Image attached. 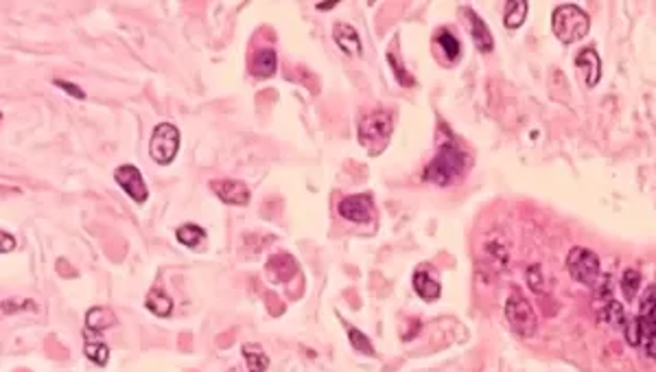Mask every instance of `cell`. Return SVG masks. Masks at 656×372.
Here are the masks:
<instances>
[{"mask_svg":"<svg viewBox=\"0 0 656 372\" xmlns=\"http://www.w3.org/2000/svg\"><path fill=\"white\" fill-rule=\"evenodd\" d=\"M469 169V158L457 144L444 142L440 151L433 156V160L425 169V180L438 186H451L455 184Z\"/></svg>","mask_w":656,"mask_h":372,"instance_id":"cell-1","label":"cell"},{"mask_svg":"<svg viewBox=\"0 0 656 372\" xmlns=\"http://www.w3.org/2000/svg\"><path fill=\"white\" fill-rule=\"evenodd\" d=\"M392 132H394L392 114L388 110H376V112L361 118L357 138L368 149V154L374 156V154H380L390 144Z\"/></svg>","mask_w":656,"mask_h":372,"instance_id":"cell-2","label":"cell"},{"mask_svg":"<svg viewBox=\"0 0 656 372\" xmlns=\"http://www.w3.org/2000/svg\"><path fill=\"white\" fill-rule=\"evenodd\" d=\"M552 29L562 44H574L588 33L590 20L578 5H560L552 13Z\"/></svg>","mask_w":656,"mask_h":372,"instance_id":"cell-3","label":"cell"},{"mask_svg":"<svg viewBox=\"0 0 656 372\" xmlns=\"http://www.w3.org/2000/svg\"><path fill=\"white\" fill-rule=\"evenodd\" d=\"M656 330V285H650L639 302V314L626 324V337L632 346L641 344L645 335Z\"/></svg>","mask_w":656,"mask_h":372,"instance_id":"cell-4","label":"cell"},{"mask_svg":"<svg viewBox=\"0 0 656 372\" xmlns=\"http://www.w3.org/2000/svg\"><path fill=\"white\" fill-rule=\"evenodd\" d=\"M505 318L510 322V328L514 333L523 340H530L534 337L536 333V326H538V320H536V314L523 294H512L507 298V304H505Z\"/></svg>","mask_w":656,"mask_h":372,"instance_id":"cell-5","label":"cell"},{"mask_svg":"<svg viewBox=\"0 0 656 372\" xmlns=\"http://www.w3.org/2000/svg\"><path fill=\"white\" fill-rule=\"evenodd\" d=\"M567 272L576 283L593 287L602 274V265H600V259L593 250L578 245L567 256Z\"/></svg>","mask_w":656,"mask_h":372,"instance_id":"cell-6","label":"cell"},{"mask_svg":"<svg viewBox=\"0 0 656 372\" xmlns=\"http://www.w3.org/2000/svg\"><path fill=\"white\" fill-rule=\"evenodd\" d=\"M180 149V132L171 123H160L156 125L151 140H149V154L158 164L173 162Z\"/></svg>","mask_w":656,"mask_h":372,"instance_id":"cell-7","label":"cell"},{"mask_svg":"<svg viewBox=\"0 0 656 372\" xmlns=\"http://www.w3.org/2000/svg\"><path fill=\"white\" fill-rule=\"evenodd\" d=\"M114 180L134 202L142 204V202H147V197H149V189H147V184L142 180V173L138 171V167H134V164H120V167L114 171Z\"/></svg>","mask_w":656,"mask_h":372,"instance_id":"cell-8","label":"cell"},{"mask_svg":"<svg viewBox=\"0 0 656 372\" xmlns=\"http://www.w3.org/2000/svg\"><path fill=\"white\" fill-rule=\"evenodd\" d=\"M337 211L340 215L346 219V221H352V223H368L372 221L374 217V204H372V197L370 195H350V197H344L337 206Z\"/></svg>","mask_w":656,"mask_h":372,"instance_id":"cell-9","label":"cell"},{"mask_svg":"<svg viewBox=\"0 0 656 372\" xmlns=\"http://www.w3.org/2000/svg\"><path fill=\"white\" fill-rule=\"evenodd\" d=\"M210 191L230 206H245L249 202V189L239 180H213Z\"/></svg>","mask_w":656,"mask_h":372,"instance_id":"cell-10","label":"cell"},{"mask_svg":"<svg viewBox=\"0 0 656 372\" xmlns=\"http://www.w3.org/2000/svg\"><path fill=\"white\" fill-rule=\"evenodd\" d=\"M576 66L584 75L586 86H598V81L602 77V59H600V55L593 49L580 51L578 57H576Z\"/></svg>","mask_w":656,"mask_h":372,"instance_id":"cell-11","label":"cell"},{"mask_svg":"<svg viewBox=\"0 0 656 372\" xmlns=\"http://www.w3.org/2000/svg\"><path fill=\"white\" fill-rule=\"evenodd\" d=\"M333 39H335V44L340 46L348 57H359V55H361V39H359V33L350 25H344V23L335 25Z\"/></svg>","mask_w":656,"mask_h":372,"instance_id":"cell-12","label":"cell"},{"mask_svg":"<svg viewBox=\"0 0 656 372\" xmlns=\"http://www.w3.org/2000/svg\"><path fill=\"white\" fill-rule=\"evenodd\" d=\"M267 272H269V276L273 280L287 283V280H291L295 276V272H298V263H295L289 254H278V256L269 259Z\"/></svg>","mask_w":656,"mask_h":372,"instance_id":"cell-13","label":"cell"},{"mask_svg":"<svg viewBox=\"0 0 656 372\" xmlns=\"http://www.w3.org/2000/svg\"><path fill=\"white\" fill-rule=\"evenodd\" d=\"M276 66H278V59L271 49H261L252 57V75L259 77V79L271 77L273 73H276Z\"/></svg>","mask_w":656,"mask_h":372,"instance_id":"cell-14","label":"cell"},{"mask_svg":"<svg viewBox=\"0 0 656 372\" xmlns=\"http://www.w3.org/2000/svg\"><path fill=\"white\" fill-rule=\"evenodd\" d=\"M466 16L471 18V35H473V39H475V46H477L481 53H490L493 46H495V42H493V35H490L488 27H485V23H483V20H481L473 9H466Z\"/></svg>","mask_w":656,"mask_h":372,"instance_id":"cell-15","label":"cell"},{"mask_svg":"<svg viewBox=\"0 0 656 372\" xmlns=\"http://www.w3.org/2000/svg\"><path fill=\"white\" fill-rule=\"evenodd\" d=\"M414 292H416L422 300L431 302V300H438V298H440L442 289H440V283H438L433 276H429L425 270H418V272L414 274Z\"/></svg>","mask_w":656,"mask_h":372,"instance_id":"cell-16","label":"cell"},{"mask_svg":"<svg viewBox=\"0 0 656 372\" xmlns=\"http://www.w3.org/2000/svg\"><path fill=\"white\" fill-rule=\"evenodd\" d=\"M241 353L245 357V364H247V370L249 372H267L269 368V357L265 355V350L259 346V344H243Z\"/></svg>","mask_w":656,"mask_h":372,"instance_id":"cell-17","label":"cell"},{"mask_svg":"<svg viewBox=\"0 0 656 372\" xmlns=\"http://www.w3.org/2000/svg\"><path fill=\"white\" fill-rule=\"evenodd\" d=\"M144 304L149 309L151 314H156L158 318H166L168 314L173 311V300L168 298L160 287H154L149 294L144 298Z\"/></svg>","mask_w":656,"mask_h":372,"instance_id":"cell-18","label":"cell"},{"mask_svg":"<svg viewBox=\"0 0 656 372\" xmlns=\"http://www.w3.org/2000/svg\"><path fill=\"white\" fill-rule=\"evenodd\" d=\"M114 324H116V316L108 306H94L86 314V326L92 330H105V328H112Z\"/></svg>","mask_w":656,"mask_h":372,"instance_id":"cell-19","label":"cell"},{"mask_svg":"<svg viewBox=\"0 0 656 372\" xmlns=\"http://www.w3.org/2000/svg\"><path fill=\"white\" fill-rule=\"evenodd\" d=\"M527 16V3L525 0H510L505 3V11H503V23L507 29H519L525 23Z\"/></svg>","mask_w":656,"mask_h":372,"instance_id":"cell-20","label":"cell"},{"mask_svg":"<svg viewBox=\"0 0 656 372\" xmlns=\"http://www.w3.org/2000/svg\"><path fill=\"white\" fill-rule=\"evenodd\" d=\"M435 44L442 49L444 57H447L449 61H455L459 57V53H462L459 39L451 31H447V29H442V31L435 33Z\"/></svg>","mask_w":656,"mask_h":372,"instance_id":"cell-21","label":"cell"},{"mask_svg":"<svg viewBox=\"0 0 656 372\" xmlns=\"http://www.w3.org/2000/svg\"><path fill=\"white\" fill-rule=\"evenodd\" d=\"M600 318H602V322H606V324H610V326H615V328H621V326L626 328V324H628L624 309H621V304H619L617 300L604 302V309L600 311Z\"/></svg>","mask_w":656,"mask_h":372,"instance_id":"cell-22","label":"cell"},{"mask_svg":"<svg viewBox=\"0 0 656 372\" xmlns=\"http://www.w3.org/2000/svg\"><path fill=\"white\" fill-rule=\"evenodd\" d=\"M175 237H178V241L182 245L190 247V250H195V247L204 241L206 232H204V228H199V225H195V223H184V225H180V228H178Z\"/></svg>","mask_w":656,"mask_h":372,"instance_id":"cell-23","label":"cell"},{"mask_svg":"<svg viewBox=\"0 0 656 372\" xmlns=\"http://www.w3.org/2000/svg\"><path fill=\"white\" fill-rule=\"evenodd\" d=\"M83 353L90 361H94L97 366H105L110 361V348L103 342H94L90 337H86V346H83Z\"/></svg>","mask_w":656,"mask_h":372,"instance_id":"cell-24","label":"cell"},{"mask_svg":"<svg viewBox=\"0 0 656 372\" xmlns=\"http://www.w3.org/2000/svg\"><path fill=\"white\" fill-rule=\"evenodd\" d=\"M639 287H641V274L639 270H634V267H628L624 272V278H621V292L626 296L628 302H632L639 294Z\"/></svg>","mask_w":656,"mask_h":372,"instance_id":"cell-25","label":"cell"},{"mask_svg":"<svg viewBox=\"0 0 656 372\" xmlns=\"http://www.w3.org/2000/svg\"><path fill=\"white\" fill-rule=\"evenodd\" d=\"M348 337H350V344H352L354 350H359V353H364V355H374V348H372L370 340L359 328L350 326L348 328Z\"/></svg>","mask_w":656,"mask_h":372,"instance_id":"cell-26","label":"cell"},{"mask_svg":"<svg viewBox=\"0 0 656 372\" xmlns=\"http://www.w3.org/2000/svg\"><path fill=\"white\" fill-rule=\"evenodd\" d=\"M390 64L396 70V79L400 81V84H403V86H414V77H409V73L403 66H400V61H398V57L394 53H390Z\"/></svg>","mask_w":656,"mask_h":372,"instance_id":"cell-27","label":"cell"},{"mask_svg":"<svg viewBox=\"0 0 656 372\" xmlns=\"http://www.w3.org/2000/svg\"><path fill=\"white\" fill-rule=\"evenodd\" d=\"M639 348L643 350V353H645L650 359H656V330H652L650 335H645V337L641 340Z\"/></svg>","mask_w":656,"mask_h":372,"instance_id":"cell-28","label":"cell"},{"mask_svg":"<svg viewBox=\"0 0 656 372\" xmlns=\"http://www.w3.org/2000/svg\"><path fill=\"white\" fill-rule=\"evenodd\" d=\"M55 86H59L61 90H66L70 97H75V99H86V92H83L79 86H75V84H70V81H61V79H55Z\"/></svg>","mask_w":656,"mask_h":372,"instance_id":"cell-29","label":"cell"},{"mask_svg":"<svg viewBox=\"0 0 656 372\" xmlns=\"http://www.w3.org/2000/svg\"><path fill=\"white\" fill-rule=\"evenodd\" d=\"M0 241H3V245H0V250H3L5 254H7V252H11L13 247H16V241H13V237H11L7 230L0 232Z\"/></svg>","mask_w":656,"mask_h":372,"instance_id":"cell-30","label":"cell"},{"mask_svg":"<svg viewBox=\"0 0 656 372\" xmlns=\"http://www.w3.org/2000/svg\"><path fill=\"white\" fill-rule=\"evenodd\" d=\"M335 5H340V3H337V0H330V3H320V5H317V9H320V11H328V9H333Z\"/></svg>","mask_w":656,"mask_h":372,"instance_id":"cell-31","label":"cell"},{"mask_svg":"<svg viewBox=\"0 0 656 372\" xmlns=\"http://www.w3.org/2000/svg\"><path fill=\"white\" fill-rule=\"evenodd\" d=\"M228 372H241V368H230Z\"/></svg>","mask_w":656,"mask_h":372,"instance_id":"cell-32","label":"cell"}]
</instances>
